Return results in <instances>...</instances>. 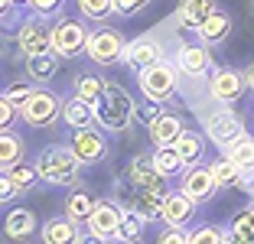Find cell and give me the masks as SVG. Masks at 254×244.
Wrapping results in <instances>:
<instances>
[{
    "instance_id": "2e32d148",
    "label": "cell",
    "mask_w": 254,
    "mask_h": 244,
    "mask_svg": "<svg viewBox=\"0 0 254 244\" xmlns=\"http://www.w3.org/2000/svg\"><path fill=\"white\" fill-rule=\"evenodd\" d=\"M160 59H166V49H163V43H160L157 36H137V39H130V43L124 46V65L127 68H147V65H157Z\"/></svg>"
},
{
    "instance_id": "44dd1931",
    "label": "cell",
    "mask_w": 254,
    "mask_h": 244,
    "mask_svg": "<svg viewBox=\"0 0 254 244\" xmlns=\"http://www.w3.org/2000/svg\"><path fill=\"white\" fill-rule=\"evenodd\" d=\"M98 205V199H95V192H91L88 185H68V192H65V199H62V212L72 218V222H78V225H85L88 222V215H91V208Z\"/></svg>"
},
{
    "instance_id": "7dc6e473",
    "label": "cell",
    "mask_w": 254,
    "mask_h": 244,
    "mask_svg": "<svg viewBox=\"0 0 254 244\" xmlns=\"http://www.w3.org/2000/svg\"><path fill=\"white\" fill-rule=\"evenodd\" d=\"M245 78H248V91L254 95V62H251V65L245 68Z\"/></svg>"
},
{
    "instance_id": "d590c367",
    "label": "cell",
    "mask_w": 254,
    "mask_h": 244,
    "mask_svg": "<svg viewBox=\"0 0 254 244\" xmlns=\"http://www.w3.org/2000/svg\"><path fill=\"white\" fill-rule=\"evenodd\" d=\"M143 218L140 215H134L130 208H124V218H121V228H118V238L114 241H140L143 238Z\"/></svg>"
},
{
    "instance_id": "603a6c76",
    "label": "cell",
    "mask_w": 254,
    "mask_h": 244,
    "mask_svg": "<svg viewBox=\"0 0 254 244\" xmlns=\"http://www.w3.org/2000/svg\"><path fill=\"white\" fill-rule=\"evenodd\" d=\"M228 160L238 166L241 173H245V189L248 192H254V137H241V140H235L228 150H222Z\"/></svg>"
},
{
    "instance_id": "83f0119b",
    "label": "cell",
    "mask_w": 254,
    "mask_h": 244,
    "mask_svg": "<svg viewBox=\"0 0 254 244\" xmlns=\"http://www.w3.org/2000/svg\"><path fill=\"white\" fill-rule=\"evenodd\" d=\"M209 166H212V176H215L218 189H245V173H241L225 153L218 156V160H212Z\"/></svg>"
},
{
    "instance_id": "ffe728a7",
    "label": "cell",
    "mask_w": 254,
    "mask_h": 244,
    "mask_svg": "<svg viewBox=\"0 0 254 244\" xmlns=\"http://www.w3.org/2000/svg\"><path fill=\"white\" fill-rule=\"evenodd\" d=\"M147 130H150V143H153V147H176V140H180L189 127H186V121H183V114L163 111Z\"/></svg>"
},
{
    "instance_id": "4316f807",
    "label": "cell",
    "mask_w": 254,
    "mask_h": 244,
    "mask_svg": "<svg viewBox=\"0 0 254 244\" xmlns=\"http://www.w3.org/2000/svg\"><path fill=\"white\" fill-rule=\"evenodd\" d=\"M26 156V140L16 130H0V170H10Z\"/></svg>"
},
{
    "instance_id": "ee69618b",
    "label": "cell",
    "mask_w": 254,
    "mask_h": 244,
    "mask_svg": "<svg viewBox=\"0 0 254 244\" xmlns=\"http://www.w3.org/2000/svg\"><path fill=\"white\" fill-rule=\"evenodd\" d=\"M62 10V0H30V13H43V16H53Z\"/></svg>"
},
{
    "instance_id": "7c38bea8",
    "label": "cell",
    "mask_w": 254,
    "mask_h": 244,
    "mask_svg": "<svg viewBox=\"0 0 254 244\" xmlns=\"http://www.w3.org/2000/svg\"><path fill=\"white\" fill-rule=\"evenodd\" d=\"M173 62H176L180 75H186V78H209L212 68H215V59H212L205 43H183L173 52Z\"/></svg>"
},
{
    "instance_id": "3957f363",
    "label": "cell",
    "mask_w": 254,
    "mask_h": 244,
    "mask_svg": "<svg viewBox=\"0 0 254 244\" xmlns=\"http://www.w3.org/2000/svg\"><path fill=\"white\" fill-rule=\"evenodd\" d=\"M62 104H65V98L59 91L46 88V85H36L30 91V98L20 101V121L30 130H53L62 121Z\"/></svg>"
},
{
    "instance_id": "7a4b0ae2",
    "label": "cell",
    "mask_w": 254,
    "mask_h": 244,
    "mask_svg": "<svg viewBox=\"0 0 254 244\" xmlns=\"http://www.w3.org/2000/svg\"><path fill=\"white\" fill-rule=\"evenodd\" d=\"M95 108V124L105 127L108 133H124L134 121V108L137 101L130 98V91L121 88L118 81H108L105 91L98 95V101L91 104Z\"/></svg>"
},
{
    "instance_id": "5bb4252c",
    "label": "cell",
    "mask_w": 254,
    "mask_h": 244,
    "mask_svg": "<svg viewBox=\"0 0 254 244\" xmlns=\"http://www.w3.org/2000/svg\"><path fill=\"white\" fill-rule=\"evenodd\" d=\"M124 183L140 185V189H153V192H163V195H166V176L157 170V160H153V153H137L134 160L127 163Z\"/></svg>"
},
{
    "instance_id": "e0dca14e",
    "label": "cell",
    "mask_w": 254,
    "mask_h": 244,
    "mask_svg": "<svg viewBox=\"0 0 254 244\" xmlns=\"http://www.w3.org/2000/svg\"><path fill=\"white\" fill-rule=\"evenodd\" d=\"M33 235H39V222H36V215H33V208L16 205L3 215V238L10 244H30Z\"/></svg>"
},
{
    "instance_id": "cb8c5ba5",
    "label": "cell",
    "mask_w": 254,
    "mask_h": 244,
    "mask_svg": "<svg viewBox=\"0 0 254 244\" xmlns=\"http://www.w3.org/2000/svg\"><path fill=\"white\" fill-rule=\"evenodd\" d=\"M62 124H65L68 130L95 124V108H91V101L78 98L75 91H72V95H65V104H62Z\"/></svg>"
},
{
    "instance_id": "74e56055",
    "label": "cell",
    "mask_w": 254,
    "mask_h": 244,
    "mask_svg": "<svg viewBox=\"0 0 254 244\" xmlns=\"http://www.w3.org/2000/svg\"><path fill=\"white\" fill-rule=\"evenodd\" d=\"M16 124H23L20 121V104L10 101V98L0 91V130H13Z\"/></svg>"
},
{
    "instance_id": "f907efd6",
    "label": "cell",
    "mask_w": 254,
    "mask_h": 244,
    "mask_svg": "<svg viewBox=\"0 0 254 244\" xmlns=\"http://www.w3.org/2000/svg\"><path fill=\"white\" fill-rule=\"evenodd\" d=\"M251 124H254V111H251Z\"/></svg>"
},
{
    "instance_id": "60d3db41",
    "label": "cell",
    "mask_w": 254,
    "mask_h": 244,
    "mask_svg": "<svg viewBox=\"0 0 254 244\" xmlns=\"http://www.w3.org/2000/svg\"><path fill=\"white\" fill-rule=\"evenodd\" d=\"M33 88H36V81H33V78H23V81H10L7 88H3V95H7L10 101L20 104V101H26V98H30Z\"/></svg>"
},
{
    "instance_id": "5b68a950",
    "label": "cell",
    "mask_w": 254,
    "mask_h": 244,
    "mask_svg": "<svg viewBox=\"0 0 254 244\" xmlns=\"http://www.w3.org/2000/svg\"><path fill=\"white\" fill-rule=\"evenodd\" d=\"M202 130H205V137H209L218 150H228L235 140L245 137V121L235 114V108L222 104V108H215V111L202 114Z\"/></svg>"
},
{
    "instance_id": "681fc988",
    "label": "cell",
    "mask_w": 254,
    "mask_h": 244,
    "mask_svg": "<svg viewBox=\"0 0 254 244\" xmlns=\"http://www.w3.org/2000/svg\"><path fill=\"white\" fill-rule=\"evenodd\" d=\"M16 3H20V7H26V10H30V0H16Z\"/></svg>"
},
{
    "instance_id": "816d5d0a",
    "label": "cell",
    "mask_w": 254,
    "mask_h": 244,
    "mask_svg": "<svg viewBox=\"0 0 254 244\" xmlns=\"http://www.w3.org/2000/svg\"><path fill=\"white\" fill-rule=\"evenodd\" d=\"M0 59H3V49H0Z\"/></svg>"
},
{
    "instance_id": "9a60e30c",
    "label": "cell",
    "mask_w": 254,
    "mask_h": 244,
    "mask_svg": "<svg viewBox=\"0 0 254 244\" xmlns=\"http://www.w3.org/2000/svg\"><path fill=\"white\" fill-rule=\"evenodd\" d=\"M180 189L189 195V199H195L199 205L212 202L218 195V183H215V176H212V166H205V163L189 166V170L180 176Z\"/></svg>"
},
{
    "instance_id": "7402d4cb",
    "label": "cell",
    "mask_w": 254,
    "mask_h": 244,
    "mask_svg": "<svg viewBox=\"0 0 254 244\" xmlns=\"http://www.w3.org/2000/svg\"><path fill=\"white\" fill-rule=\"evenodd\" d=\"M218 10L215 0H183L180 10H176V20H180L183 30L189 33H199L202 26H205V20H209L212 13Z\"/></svg>"
},
{
    "instance_id": "4dcf8cb0",
    "label": "cell",
    "mask_w": 254,
    "mask_h": 244,
    "mask_svg": "<svg viewBox=\"0 0 254 244\" xmlns=\"http://www.w3.org/2000/svg\"><path fill=\"white\" fill-rule=\"evenodd\" d=\"M105 85L108 81L101 78V75H95V72H75L72 75V91L78 98H85V101H91V104H95L98 95L105 91Z\"/></svg>"
},
{
    "instance_id": "d6a6232c",
    "label": "cell",
    "mask_w": 254,
    "mask_h": 244,
    "mask_svg": "<svg viewBox=\"0 0 254 244\" xmlns=\"http://www.w3.org/2000/svg\"><path fill=\"white\" fill-rule=\"evenodd\" d=\"M7 176L16 183V189L20 192H30V189H36L43 179H39V170H36V163H26V160H20L16 166H10L7 170Z\"/></svg>"
},
{
    "instance_id": "7bdbcfd3",
    "label": "cell",
    "mask_w": 254,
    "mask_h": 244,
    "mask_svg": "<svg viewBox=\"0 0 254 244\" xmlns=\"http://www.w3.org/2000/svg\"><path fill=\"white\" fill-rule=\"evenodd\" d=\"M118 3V16H137L153 3V0H114Z\"/></svg>"
},
{
    "instance_id": "f6af8a7d",
    "label": "cell",
    "mask_w": 254,
    "mask_h": 244,
    "mask_svg": "<svg viewBox=\"0 0 254 244\" xmlns=\"http://www.w3.org/2000/svg\"><path fill=\"white\" fill-rule=\"evenodd\" d=\"M225 228H228V225H225ZM225 244H254V241H251V238H245L241 231L228 228V231H225Z\"/></svg>"
},
{
    "instance_id": "ac0fdd59",
    "label": "cell",
    "mask_w": 254,
    "mask_h": 244,
    "mask_svg": "<svg viewBox=\"0 0 254 244\" xmlns=\"http://www.w3.org/2000/svg\"><path fill=\"white\" fill-rule=\"evenodd\" d=\"M199 202L189 199L183 189H173L163 195V225H176V228H189L195 222Z\"/></svg>"
},
{
    "instance_id": "52a82bcc",
    "label": "cell",
    "mask_w": 254,
    "mask_h": 244,
    "mask_svg": "<svg viewBox=\"0 0 254 244\" xmlns=\"http://www.w3.org/2000/svg\"><path fill=\"white\" fill-rule=\"evenodd\" d=\"M16 36V49L23 56H39V52H53V23L43 13H30L23 16Z\"/></svg>"
},
{
    "instance_id": "6da1fadb",
    "label": "cell",
    "mask_w": 254,
    "mask_h": 244,
    "mask_svg": "<svg viewBox=\"0 0 254 244\" xmlns=\"http://www.w3.org/2000/svg\"><path fill=\"white\" fill-rule=\"evenodd\" d=\"M36 170L39 179L49 185H59V189H68V185L78 183V173L85 170V163L78 160V153L72 150V143H49L36 153Z\"/></svg>"
},
{
    "instance_id": "8d00e7d4",
    "label": "cell",
    "mask_w": 254,
    "mask_h": 244,
    "mask_svg": "<svg viewBox=\"0 0 254 244\" xmlns=\"http://www.w3.org/2000/svg\"><path fill=\"white\" fill-rule=\"evenodd\" d=\"M163 111H166V104L143 98V101H137V108H134V121H137V124H143V127H150V124H153V121H157Z\"/></svg>"
},
{
    "instance_id": "ba28073f",
    "label": "cell",
    "mask_w": 254,
    "mask_h": 244,
    "mask_svg": "<svg viewBox=\"0 0 254 244\" xmlns=\"http://www.w3.org/2000/svg\"><path fill=\"white\" fill-rule=\"evenodd\" d=\"M124 46H127V39L121 36V30L101 26V30H91L88 46H85V56H88L95 65L111 68V65H118V62L124 59Z\"/></svg>"
},
{
    "instance_id": "30bf717a",
    "label": "cell",
    "mask_w": 254,
    "mask_h": 244,
    "mask_svg": "<svg viewBox=\"0 0 254 244\" xmlns=\"http://www.w3.org/2000/svg\"><path fill=\"white\" fill-rule=\"evenodd\" d=\"M88 20H59L53 26V52L59 59H78L85 56V46H88L91 30L85 26Z\"/></svg>"
},
{
    "instance_id": "bcb514c9",
    "label": "cell",
    "mask_w": 254,
    "mask_h": 244,
    "mask_svg": "<svg viewBox=\"0 0 254 244\" xmlns=\"http://www.w3.org/2000/svg\"><path fill=\"white\" fill-rule=\"evenodd\" d=\"M78 244H111V241H108V238H98V235H91V231H88V235H82V241H78Z\"/></svg>"
},
{
    "instance_id": "8992f818",
    "label": "cell",
    "mask_w": 254,
    "mask_h": 244,
    "mask_svg": "<svg viewBox=\"0 0 254 244\" xmlns=\"http://www.w3.org/2000/svg\"><path fill=\"white\" fill-rule=\"evenodd\" d=\"M205 91L215 104H238L241 95L248 91V78H245V68H232V65H215L205 81Z\"/></svg>"
},
{
    "instance_id": "f1b7e54d",
    "label": "cell",
    "mask_w": 254,
    "mask_h": 244,
    "mask_svg": "<svg viewBox=\"0 0 254 244\" xmlns=\"http://www.w3.org/2000/svg\"><path fill=\"white\" fill-rule=\"evenodd\" d=\"M153 160H157V170L163 173L166 179H180L183 173L189 170V163L183 160V153L176 147H157V153H153Z\"/></svg>"
},
{
    "instance_id": "f546056e",
    "label": "cell",
    "mask_w": 254,
    "mask_h": 244,
    "mask_svg": "<svg viewBox=\"0 0 254 244\" xmlns=\"http://www.w3.org/2000/svg\"><path fill=\"white\" fill-rule=\"evenodd\" d=\"M78 16L88 23H108L111 16H118V3L114 0H75Z\"/></svg>"
},
{
    "instance_id": "b9f144b4",
    "label": "cell",
    "mask_w": 254,
    "mask_h": 244,
    "mask_svg": "<svg viewBox=\"0 0 254 244\" xmlns=\"http://www.w3.org/2000/svg\"><path fill=\"white\" fill-rule=\"evenodd\" d=\"M20 195H23V192L16 189L13 179L7 176V170H0V205H3V202H16Z\"/></svg>"
},
{
    "instance_id": "d4e9b609",
    "label": "cell",
    "mask_w": 254,
    "mask_h": 244,
    "mask_svg": "<svg viewBox=\"0 0 254 244\" xmlns=\"http://www.w3.org/2000/svg\"><path fill=\"white\" fill-rule=\"evenodd\" d=\"M195 36H199V43H205V46H209V49L222 46L225 39L232 36V16H228L222 7H218L215 13H212L209 20H205V26H202V30L195 33Z\"/></svg>"
},
{
    "instance_id": "f35d334b",
    "label": "cell",
    "mask_w": 254,
    "mask_h": 244,
    "mask_svg": "<svg viewBox=\"0 0 254 244\" xmlns=\"http://www.w3.org/2000/svg\"><path fill=\"white\" fill-rule=\"evenodd\" d=\"M228 228L241 231L245 238H251V241H254V202H251L248 208H241L238 215H232V222H228Z\"/></svg>"
},
{
    "instance_id": "484cf974",
    "label": "cell",
    "mask_w": 254,
    "mask_h": 244,
    "mask_svg": "<svg viewBox=\"0 0 254 244\" xmlns=\"http://www.w3.org/2000/svg\"><path fill=\"white\" fill-rule=\"evenodd\" d=\"M59 72V56L56 52H39V56H26V78L36 85H49Z\"/></svg>"
},
{
    "instance_id": "836d02e7",
    "label": "cell",
    "mask_w": 254,
    "mask_h": 244,
    "mask_svg": "<svg viewBox=\"0 0 254 244\" xmlns=\"http://www.w3.org/2000/svg\"><path fill=\"white\" fill-rule=\"evenodd\" d=\"M225 225H212L202 222L195 228H189V244H225Z\"/></svg>"
},
{
    "instance_id": "8fae6325",
    "label": "cell",
    "mask_w": 254,
    "mask_h": 244,
    "mask_svg": "<svg viewBox=\"0 0 254 244\" xmlns=\"http://www.w3.org/2000/svg\"><path fill=\"white\" fill-rule=\"evenodd\" d=\"M68 143H72V150L78 153V160H82L85 166H95V163L108 160V153H111V143H108V137H105V127H98V124L68 130Z\"/></svg>"
},
{
    "instance_id": "f5cc1de1",
    "label": "cell",
    "mask_w": 254,
    "mask_h": 244,
    "mask_svg": "<svg viewBox=\"0 0 254 244\" xmlns=\"http://www.w3.org/2000/svg\"><path fill=\"white\" fill-rule=\"evenodd\" d=\"M251 199H254V192H251Z\"/></svg>"
},
{
    "instance_id": "d6986e66",
    "label": "cell",
    "mask_w": 254,
    "mask_h": 244,
    "mask_svg": "<svg viewBox=\"0 0 254 244\" xmlns=\"http://www.w3.org/2000/svg\"><path fill=\"white\" fill-rule=\"evenodd\" d=\"M39 241L43 244H78L82 241V225L72 222L65 212L49 215V218L39 225Z\"/></svg>"
},
{
    "instance_id": "ab89813d",
    "label": "cell",
    "mask_w": 254,
    "mask_h": 244,
    "mask_svg": "<svg viewBox=\"0 0 254 244\" xmlns=\"http://www.w3.org/2000/svg\"><path fill=\"white\" fill-rule=\"evenodd\" d=\"M153 244H189V228H176V225H163L157 231Z\"/></svg>"
},
{
    "instance_id": "1f68e13d",
    "label": "cell",
    "mask_w": 254,
    "mask_h": 244,
    "mask_svg": "<svg viewBox=\"0 0 254 244\" xmlns=\"http://www.w3.org/2000/svg\"><path fill=\"white\" fill-rule=\"evenodd\" d=\"M176 150L183 153V160H186L189 166L202 163V156H205V133L202 130H186L180 140H176Z\"/></svg>"
},
{
    "instance_id": "4fadbf2b",
    "label": "cell",
    "mask_w": 254,
    "mask_h": 244,
    "mask_svg": "<svg viewBox=\"0 0 254 244\" xmlns=\"http://www.w3.org/2000/svg\"><path fill=\"white\" fill-rule=\"evenodd\" d=\"M121 218H124V205H121V199H98V205L91 208L85 228H88L91 235H98V238L114 241V238H118V228H121Z\"/></svg>"
},
{
    "instance_id": "277c9868",
    "label": "cell",
    "mask_w": 254,
    "mask_h": 244,
    "mask_svg": "<svg viewBox=\"0 0 254 244\" xmlns=\"http://www.w3.org/2000/svg\"><path fill=\"white\" fill-rule=\"evenodd\" d=\"M137 88H140L143 98L150 101H173V98L180 95V68L173 59H160L157 65H147L137 72Z\"/></svg>"
},
{
    "instance_id": "c3c4849f",
    "label": "cell",
    "mask_w": 254,
    "mask_h": 244,
    "mask_svg": "<svg viewBox=\"0 0 254 244\" xmlns=\"http://www.w3.org/2000/svg\"><path fill=\"white\" fill-rule=\"evenodd\" d=\"M111 244H143V241H111Z\"/></svg>"
},
{
    "instance_id": "9c48e42d",
    "label": "cell",
    "mask_w": 254,
    "mask_h": 244,
    "mask_svg": "<svg viewBox=\"0 0 254 244\" xmlns=\"http://www.w3.org/2000/svg\"><path fill=\"white\" fill-rule=\"evenodd\" d=\"M121 205L130 208L134 215H140L147 225H163V192H153V189H140V185H130V183H121V192H118Z\"/></svg>"
},
{
    "instance_id": "e575fe53",
    "label": "cell",
    "mask_w": 254,
    "mask_h": 244,
    "mask_svg": "<svg viewBox=\"0 0 254 244\" xmlns=\"http://www.w3.org/2000/svg\"><path fill=\"white\" fill-rule=\"evenodd\" d=\"M23 10L26 7H20L16 0H0V30L3 33H16L20 30V23H23Z\"/></svg>"
}]
</instances>
